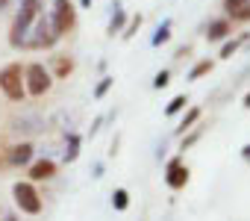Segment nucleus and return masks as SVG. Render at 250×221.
<instances>
[{
	"label": "nucleus",
	"instance_id": "dca6fc26",
	"mask_svg": "<svg viewBox=\"0 0 250 221\" xmlns=\"http://www.w3.org/2000/svg\"><path fill=\"white\" fill-rule=\"evenodd\" d=\"M241 42H244V39H235V42H227V44L221 47V56H232V53H235V47H238Z\"/></svg>",
	"mask_w": 250,
	"mask_h": 221
},
{
	"label": "nucleus",
	"instance_id": "6e6552de",
	"mask_svg": "<svg viewBox=\"0 0 250 221\" xmlns=\"http://www.w3.org/2000/svg\"><path fill=\"white\" fill-rule=\"evenodd\" d=\"M229 33H232V27H229V21H227V18H221V21H212V24H209V30H206L209 42H221V39H227Z\"/></svg>",
	"mask_w": 250,
	"mask_h": 221
},
{
	"label": "nucleus",
	"instance_id": "0eeeda50",
	"mask_svg": "<svg viewBox=\"0 0 250 221\" xmlns=\"http://www.w3.org/2000/svg\"><path fill=\"white\" fill-rule=\"evenodd\" d=\"M224 9L235 21H250V0H224Z\"/></svg>",
	"mask_w": 250,
	"mask_h": 221
},
{
	"label": "nucleus",
	"instance_id": "a211bd4d",
	"mask_svg": "<svg viewBox=\"0 0 250 221\" xmlns=\"http://www.w3.org/2000/svg\"><path fill=\"white\" fill-rule=\"evenodd\" d=\"M121 24H124V15H121V12H115V18H112V27H109V33L115 36V30H121Z\"/></svg>",
	"mask_w": 250,
	"mask_h": 221
},
{
	"label": "nucleus",
	"instance_id": "b1692460",
	"mask_svg": "<svg viewBox=\"0 0 250 221\" xmlns=\"http://www.w3.org/2000/svg\"><path fill=\"white\" fill-rule=\"evenodd\" d=\"M244 106H250V94H247V97H244Z\"/></svg>",
	"mask_w": 250,
	"mask_h": 221
},
{
	"label": "nucleus",
	"instance_id": "1a4fd4ad",
	"mask_svg": "<svg viewBox=\"0 0 250 221\" xmlns=\"http://www.w3.org/2000/svg\"><path fill=\"white\" fill-rule=\"evenodd\" d=\"M56 174V165L50 162V159H42V162H36L33 168H30V177L33 180H50Z\"/></svg>",
	"mask_w": 250,
	"mask_h": 221
},
{
	"label": "nucleus",
	"instance_id": "9d476101",
	"mask_svg": "<svg viewBox=\"0 0 250 221\" xmlns=\"http://www.w3.org/2000/svg\"><path fill=\"white\" fill-rule=\"evenodd\" d=\"M9 159H12V165H24V162H30V159H33V145L24 142V145L12 148V156H9Z\"/></svg>",
	"mask_w": 250,
	"mask_h": 221
},
{
	"label": "nucleus",
	"instance_id": "5701e85b",
	"mask_svg": "<svg viewBox=\"0 0 250 221\" xmlns=\"http://www.w3.org/2000/svg\"><path fill=\"white\" fill-rule=\"evenodd\" d=\"M3 221H18V218H15V215H6V218H3Z\"/></svg>",
	"mask_w": 250,
	"mask_h": 221
},
{
	"label": "nucleus",
	"instance_id": "9b49d317",
	"mask_svg": "<svg viewBox=\"0 0 250 221\" xmlns=\"http://www.w3.org/2000/svg\"><path fill=\"white\" fill-rule=\"evenodd\" d=\"M53 71H56V77H68L74 71V59L71 56H56L53 59Z\"/></svg>",
	"mask_w": 250,
	"mask_h": 221
},
{
	"label": "nucleus",
	"instance_id": "2eb2a0df",
	"mask_svg": "<svg viewBox=\"0 0 250 221\" xmlns=\"http://www.w3.org/2000/svg\"><path fill=\"white\" fill-rule=\"evenodd\" d=\"M197 118H200V109H191V112H188V115L183 118V124H180V130H188V127H191V124H194Z\"/></svg>",
	"mask_w": 250,
	"mask_h": 221
},
{
	"label": "nucleus",
	"instance_id": "4be33fe9",
	"mask_svg": "<svg viewBox=\"0 0 250 221\" xmlns=\"http://www.w3.org/2000/svg\"><path fill=\"white\" fill-rule=\"evenodd\" d=\"M6 6H9V0H0V12H3Z\"/></svg>",
	"mask_w": 250,
	"mask_h": 221
},
{
	"label": "nucleus",
	"instance_id": "39448f33",
	"mask_svg": "<svg viewBox=\"0 0 250 221\" xmlns=\"http://www.w3.org/2000/svg\"><path fill=\"white\" fill-rule=\"evenodd\" d=\"M15 203L24 209V212H30V215H36V212H42V198H39V192L30 186V183H15Z\"/></svg>",
	"mask_w": 250,
	"mask_h": 221
},
{
	"label": "nucleus",
	"instance_id": "f03ea898",
	"mask_svg": "<svg viewBox=\"0 0 250 221\" xmlns=\"http://www.w3.org/2000/svg\"><path fill=\"white\" fill-rule=\"evenodd\" d=\"M0 88H3V94L9 100H24L27 88H24V71H21V65H6L3 71H0Z\"/></svg>",
	"mask_w": 250,
	"mask_h": 221
},
{
	"label": "nucleus",
	"instance_id": "423d86ee",
	"mask_svg": "<svg viewBox=\"0 0 250 221\" xmlns=\"http://www.w3.org/2000/svg\"><path fill=\"white\" fill-rule=\"evenodd\" d=\"M165 183H168L171 189H183V186L188 183V168L183 165V159H171V162H168Z\"/></svg>",
	"mask_w": 250,
	"mask_h": 221
},
{
	"label": "nucleus",
	"instance_id": "ddd939ff",
	"mask_svg": "<svg viewBox=\"0 0 250 221\" xmlns=\"http://www.w3.org/2000/svg\"><path fill=\"white\" fill-rule=\"evenodd\" d=\"M186 106V94H177L171 103H168V109H165V115H174V112H180V109Z\"/></svg>",
	"mask_w": 250,
	"mask_h": 221
},
{
	"label": "nucleus",
	"instance_id": "7ed1b4c3",
	"mask_svg": "<svg viewBox=\"0 0 250 221\" xmlns=\"http://www.w3.org/2000/svg\"><path fill=\"white\" fill-rule=\"evenodd\" d=\"M50 24H53V33L56 36H65V33L74 30L77 9H74L71 0H53V18H50Z\"/></svg>",
	"mask_w": 250,
	"mask_h": 221
},
{
	"label": "nucleus",
	"instance_id": "aec40b11",
	"mask_svg": "<svg viewBox=\"0 0 250 221\" xmlns=\"http://www.w3.org/2000/svg\"><path fill=\"white\" fill-rule=\"evenodd\" d=\"M109 86H112V80H103V83H100V86H97V97H100V94H103V91H106V88H109Z\"/></svg>",
	"mask_w": 250,
	"mask_h": 221
},
{
	"label": "nucleus",
	"instance_id": "f257e3e1",
	"mask_svg": "<svg viewBox=\"0 0 250 221\" xmlns=\"http://www.w3.org/2000/svg\"><path fill=\"white\" fill-rule=\"evenodd\" d=\"M44 12V6H42V0H21V12H18V18H15V24H12V36H9V42H12V47L18 44V39L39 21V15Z\"/></svg>",
	"mask_w": 250,
	"mask_h": 221
},
{
	"label": "nucleus",
	"instance_id": "412c9836",
	"mask_svg": "<svg viewBox=\"0 0 250 221\" xmlns=\"http://www.w3.org/2000/svg\"><path fill=\"white\" fill-rule=\"evenodd\" d=\"M244 159L250 162V145H244Z\"/></svg>",
	"mask_w": 250,
	"mask_h": 221
},
{
	"label": "nucleus",
	"instance_id": "4468645a",
	"mask_svg": "<svg viewBox=\"0 0 250 221\" xmlns=\"http://www.w3.org/2000/svg\"><path fill=\"white\" fill-rule=\"evenodd\" d=\"M212 71V62L206 59V62H200V65H194V71H191V80H197V77H203V74H209Z\"/></svg>",
	"mask_w": 250,
	"mask_h": 221
},
{
	"label": "nucleus",
	"instance_id": "f3484780",
	"mask_svg": "<svg viewBox=\"0 0 250 221\" xmlns=\"http://www.w3.org/2000/svg\"><path fill=\"white\" fill-rule=\"evenodd\" d=\"M171 39V33H168V27H159V33L153 36V44H162V42H168Z\"/></svg>",
	"mask_w": 250,
	"mask_h": 221
},
{
	"label": "nucleus",
	"instance_id": "20e7f679",
	"mask_svg": "<svg viewBox=\"0 0 250 221\" xmlns=\"http://www.w3.org/2000/svg\"><path fill=\"white\" fill-rule=\"evenodd\" d=\"M24 80H27V83H24V88H27L33 97H42V94L50 88V83H53V80H50V74H47V68H44L42 62H33V65L24 71Z\"/></svg>",
	"mask_w": 250,
	"mask_h": 221
},
{
	"label": "nucleus",
	"instance_id": "6ab92c4d",
	"mask_svg": "<svg viewBox=\"0 0 250 221\" xmlns=\"http://www.w3.org/2000/svg\"><path fill=\"white\" fill-rule=\"evenodd\" d=\"M153 86H156V88L168 86V71H159V74H156V80H153Z\"/></svg>",
	"mask_w": 250,
	"mask_h": 221
},
{
	"label": "nucleus",
	"instance_id": "f8f14e48",
	"mask_svg": "<svg viewBox=\"0 0 250 221\" xmlns=\"http://www.w3.org/2000/svg\"><path fill=\"white\" fill-rule=\"evenodd\" d=\"M112 203H115V209H127V203H130V195L124 192V189H118V192L112 195Z\"/></svg>",
	"mask_w": 250,
	"mask_h": 221
}]
</instances>
